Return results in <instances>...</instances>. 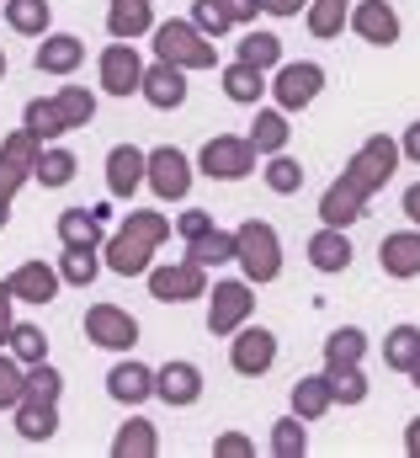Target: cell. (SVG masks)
Returning <instances> with one entry per match:
<instances>
[{
  "mask_svg": "<svg viewBox=\"0 0 420 458\" xmlns=\"http://www.w3.org/2000/svg\"><path fill=\"white\" fill-rule=\"evenodd\" d=\"M389 165H394V149H389V144H373V149L357 160V176L324 198V219H330V225H346V219H357V198H362L373 182H383V176H389Z\"/></svg>",
  "mask_w": 420,
  "mask_h": 458,
  "instance_id": "obj_1",
  "label": "cell"
},
{
  "mask_svg": "<svg viewBox=\"0 0 420 458\" xmlns=\"http://www.w3.org/2000/svg\"><path fill=\"white\" fill-rule=\"evenodd\" d=\"M234 250L245 256V267H250V277H277V240H272V229L266 225H250L239 240H234Z\"/></svg>",
  "mask_w": 420,
  "mask_h": 458,
  "instance_id": "obj_2",
  "label": "cell"
},
{
  "mask_svg": "<svg viewBox=\"0 0 420 458\" xmlns=\"http://www.w3.org/2000/svg\"><path fill=\"white\" fill-rule=\"evenodd\" d=\"M155 234H160V219H139V225L112 245V267H117V272H139V267H144V250H149Z\"/></svg>",
  "mask_w": 420,
  "mask_h": 458,
  "instance_id": "obj_3",
  "label": "cell"
},
{
  "mask_svg": "<svg viewBox=\"0 0 420 458\" xmlns=\"http://www.w3.org/2000/svg\"><path fill=\"white\" fill-rule=\"evenodd\" d=\"M319 81H324V75H319L315 64H288V70H282V81H277L282 107H304V102H315Z\"/></svg>",
  "mask_w": 420,
  "mask_h": 458,
  "instance_id": "obj_4",
  "label": "cell"
},
{
  "mask_svg": "<svg viewBox=\"0 0 420 458\" xmlns=\"http://www.w3.org/2000/svg\"><path fill=\"white\" fill-rule=\"evenodd\" d=\"M203 165H208V176H245V171H250V144L218 139V144H208Z\"/></svg>",
  "mask_w": 420,
  "mask_h": 458,
  "instance_id": "obj_5",
  "label": "cell"
},
{
  "mask_svg": "<svg viewBox=\"0 0 420 458\" xmlns=\"http://www.w3.org/2000/svg\"><path fill=\"white\" fill-rule=\"evenodd\" d=\"M160 54H165V59H181V64H208L213 59V48L197 43L187 27H160Z\"/></svg>",
  "mask_w": 420,
  "mask_h": 458,
  "instance_id": "obj_6",
  "label": "cell"
},
{
  "mask_svg": "<svg viewBox=\"0 0 420 458\" xmlns=\"http://www.w3.org/2000/svg\"><path fill=\"white\" fill-rule=\"evenodd\" d=\"M272 357H277V346L266 331H245L239 346H234V368L239 373H261V368H272Z\"/></svg>",
  "mask_w": 420,
  "mask_h": 458,
  "instance_id": "obj_7",
  "label": "cell"
},
{
  "mask_svg": "<svg viewBox=\"0 0 420 458\" xmlns=\"http://www.w3.org/2000/svg\"><path fill=\"white\" fill-rule=\"evenodd\" d=\"M357 27H362V38H373V43H394V38H399V21H394V11H389L383 0H367V5L357 11Z\"/></svg>",
  "mask_w": 420,
  "mask_h": 458,
  "instance_id": "obj_8",
  "label": "cell"
},
{
  "mask_svg": "<svg viewBox=\"0 0 420 458\" xmlns=\"http://www.w3.org/2000/svg\"><path fill=\"white\" fill-rule=\"evenodd\" d=\"M149 165H155V187H160L165 198H181V192H187V160H181L176 149H160Z\"/></svg>",
  "mask_w": 420,
  "mask_h": 458,
  "instance_id": "obj_9",
  "label": "cell"
},
{
  "mask_svg": "<svg viewBox=\"0 0 420 458\" xmlns=\"http://www.w3.org/2000/svg\"><path fill=\"white\" fill-rule=\"evenodd\" d=\"M383 267H389L394 277H410V272H420V240H416V234L389 240V245H383Z\"/></svg>",
  "mask_w": 420,
  "mask_h": 458,
  "instance_id": "obj_10",
  "label": "cell"
},
{
  "mask_svg": "<svg viewBox=\"0 0 420 458\" xmlns=\"http://www.w3.org/2000/svg\"><path fill=\"white\" fill-rule=\"evenodd\" d=\"M106 86H112L117 97H128V91L139 86V59H133L128 48H112V54H106Z\"/></svg>",
  "mask_w": 420,
  "mask_h": 458,
  "instance_id": "obj_11",
  "label": "cell"
},
{
  "mask_svg": "<svg viewBox=\"0 0 420 458\" xmlns=\"http://www.w3.org/2000/svg\"><path fill=\"white\" fill-rule=\"evenodd\" d=\"M213 299H218V304H213V331H229V326H234V320H239V315L250 310V299H245V288H239V283L218 288Z\"/></svg>",
  "mask_w": 420,
  "mask_h": 458,
  "instance_id": "obj_12",
  "label": "cell"
},
{
  "mask_svg": "<svg viewBox=\"0 0 420 458\" xmlns=\"http://www.w3.org/2000/svg\"><path fill=\"white\" fill-rule=\"evenodd\" d=\"M160 394H165V400H176V405L197 400V368H187V362L165 368V373H160Z\"/></svg>",
  "mask_w": 420,
  "mask_h": 458,
  "instance_id": "obj_13",
  "label": "cell"
},
{
  "mask_svg": "<svg viewBox=\"0 0 420 458\" xmlns=\"http://www.w3.org/2000/svg\"><path fill=\"white\" fill-rule=\"evenodd\" d=\"M91 331H97V342L102 346H133V320H122V315H112V310H97L91 315Z\"/></svg>",
  "mask_w": 420,
  "mask_h": 458,
  "instance_id": "obj_14",
  "label": "cell"
},
{
  "mask_svg": "<svg viewBox=\"0 0 420 458\" xmlns=\"http://www.w3.org/2000/svg\"><path fill=\"white\" fill-rule=\"evenodd\" d=\"M181 97H187V86H181V75H176L171 64L149 75V102H155V107H181Z\"/></svg>",
  "mask_w": 420,
  "mask_h": 458,
  "instance_id": "obj_15",
  "label": "cell"
},
{
  "mask_svg": "<svg viewBox=\"0 0 420 458\" xmlns=\"http://www.w3.org/2000/svg\"><path fill=\"white\" fill-rule=\"evenodd\" d=\"M309 256H315V267H324V272H340L351 261V245L340 234H319L315 245H309Z\"/></svg>",
  "mask_w": 420,
  "mask_h": 458,
  "instance_id": "obj_16",
  "label": "cell"
},
{
  "mask_svg": "<svg viewBox=\"0 0 420 458\" xmlns=\"http://www.w3.org/2000/svg\"><path fill=\"white\" fill-rule=\"evenodd\" d=\"M416 357H420V331L416 326H399V331L389 336V362H394V368H410Z\"/></svg>",
  "mask_w": 420,
  "mask_h": 458,
  "instance_id": "obj_17",
  "label": "cell"
},
{
  "mask_svg": "<svg viewBox=\"0 0 420 458\" xmlns=\"http://www.w3.org/2000/svg\"><path fill=\"white\" fill-rule=\"evenodd\" d=\"M112 394H117V400H139V394H149V373L133 368V362L117 368V373H112Z\"/></svg>",
  "mask_w": 420,
  "mask_h": 458,
  "instance_id": "obj_18",
  "label": "cell"
},
{
  "mask_svg": "<svg viewBox=\"0 0 420 458\" xmlns=\"http://www.w3.org/2000/svg\"><path fill=\"white\" fill-rule=\"evenodd\" d=\"M256 91H261V70L256 64H234L229 70V97L234 102H256Z\"/></svg>",
  "mask_w": 420,
  "mask_h": 458,
  "instance_id": "obj_19",
  "label": "cell"
},
{
  "mask_svg": "<svg viewBox=\"0 0 420 458\" xmlns=\"http://www.w3.org/2000/svg\"><path fill=\"white\" fill-rule=\"evenodd\" d=\"M139 165H144V160H139L133 149H117V155H112V192H128V187L139 182Z\"/></svg>",
  "mask_w": 420,
  "mask_h": 458,
  "instance_id": "obj_20",
  "label": "cell"
},
{
  "mask_svg": "<svg viewBox=\"0 0 420 458\" xmlns=\"http://www.w3.org/2000/svg\"><path fill=\"white\" fill-rule=\"evenodd\" d=\"M155 293L160 299H187V293H197V272H160Z\"/></svg>",
  "mask_w": 420,
  "mask_h": 458,
  "instance_id": "obj_21",
  "label": "cell"
},
{
  "mask_svg": "<svg viewBox=\"0 0 420 458\" xmlns=\"http://www.w3.org/2000/svg\"><path fill=\"white\" fill-rule=\"evenodd\" d=\"M144 21H149V16H144V0H122V5L112 11V32H117V38H122V32H139Z\"/></svg>",
  "mask_w": 420,
  "mask_h": 458,
  "instance_id": "obj_22",
  "label": "cell"
},
{
  "mask_svg": "<svg viewBox=\"0 0 420 458\" xmlns=\"http://www.w3.org/2000/svg\"><path fill=\"white\" fill-rule=\"evenodd\" d=\"M75 59H80L75 38H54V48H48V54H38V64H48V70H70Z\"/></svg>",
  "mask_w": 420,
  "mask_h": 458,
  "instance_id": "obj_23",
  "label": "cell"
},
{
  "mask_svg": "<svg viewBox=\"0 0 420 458\" xmlns=\"http://www.w3.org/2000/svg\"><path fill=\"white\" fill-rule=\"evenodd\" d=\"M277 59V38H266V32H256V38H245V64H272Z\"/></svg>",
  "mask_w": 420,
  "mask_h": 458,
  "instance_id": "obj_24",
  "label": "cell"
},
{
  "mask_svg": "<svg viewBox=\"0 0 420 458\" xmlns=\"http://www.w3.org/2000/svg\"><path fill=\"white\" fill-rule=\"evenodd\" d=\"M340 16H346V0H319V11H315V32H319V38H330V32L340 27Z\"/></svg>",
  "mask_w": 420,
  "mask_h": 458,
  "instance_id": "obj_25",
  "label": "cell"
},
{
  "mask_svg": "<svg viewBox=\"0 0 420 458\" xmlns=\"http://www.w3.org/2000/svg\"><path fill=\"white\" fill-rule=\"evenodd\" d=\"M324 400H330L324 378H309V384L298 389V411H304V416H319V411H324Z\"/></svg>",
  "mask_w": 420,
  "mask_h": 458,
  "instance_id": "obj_26",
  "label": "cell"
},
{
  "mask_svg": "<svg viewBox=\"0 0 420 458\" xmlns=\"http://www.w3.org/2000/svg\"><path fill=\"white\" fill-rule=\"evenodd\" d=\"M229 250H234V240H223V234H197V250H192V256H197V261H223Z\"/></svg>",
  "mask_w": 420,
  "mask_h": 458,
  "instance_id": "obj_27",
  "label": "cell"
},
{
  "mask_svg": "<svg viewBox=\"0 0 420 458\" xmlns=\"http://www.w3.org/2000/svg\"><path fill=\"white\" fill-rule=\"evenodd\" d=\"M357 352H362V336H357V331H335V336H330V357H335V362H351Z\"/></svg>",
  "mask_w": 420,
  "mask_h": 458,
  "instance_id": "obj_28",
  "label": "cell"
},
{
  "mask_svg": "<svg viewBox=\"0 0 420 458\" xmlns=\"http://www.w3.org/2000/svg\"><path fill=\"white\" fill-rule=\"evenodd\" d=\"M282 133H288V128H282V117H261V123H256V144H261V149H277V144H282Z\"/></svg>",
  "mask_w": 420,
  "mask_h": 458,
  "instance_id": "obj_29",
  "label": "cell"
},
{
  "mask_svg": "<svg viewBox=\"0 0 420 458\" xmlns=\"http://www.w3.org/2000/svg\"><path fill=\"white\" fill-rule=\"evenodd\" d=\"M298 182H304V171H298L293 160H277V165H272V187H277V192H293Z\"/></svg>",
  "mask_w": 420,
  "mask_h": 458,
  "instance_id": "obj_30",
  "label": "cell"
},
{
  "mask_svg": "<svg viewBox=\"0 0 420 458\" xmlns=\"http://www.w3.org/2000/svg\"><path fill=\"white\" fill-rule=\"evenodd\" d=\"M277 454H304V427L298 421H282L277 427Z\"/></svg>",
  "mask_w": 420,
  "mask_h": 458,
  "instance_id": "obj_31",
  "label": "cell"
},
{
  "mask_svg": "<svg viewBox=\"0 0 420 458\" xmlns=\"http://www.w3.org/2000/svg\"><path fill=\"white\" fill-rule=\"evenodd\" d=\"M70 171H75V160H70V155H48V160H43V182H54V187H59V182H70Z\"/></svg>",
  "mask_w": 420,
  "mask_h": 458,
  "instance_id": "obj_32",
  "label": "cell"
},
{
  "mask_svg": "<svg viewBox=\"0 0 420 458\" xmlns=\"http://www.w3.org/2000/svg\"><path fill=\"white\" fill-rule=\"evenodd\" d=\"M117 454H149V432H144V421H133V432H122Z\"/></svg>",
  "mask_w": 420,
  "mask_h": 458,
  "instance_id": "obj_33",
  "label": "cell"
},
{
  "mask_svg": "<svg viewBox=\"0 0 420 458\" xmlns=\"http://www.w3.org/2000/svg\"><path fill=\"white\" fill-rule=\"evenodd\" d=\"M335 394H340V400H362V378H357V373H340V378H335Z\"/></svg>",
  "mask_w": 420,
  "mask_h": 458,
  "instance_id": "obj_34",
  "label": "cell"
},
{
  "mask_svg": "<svg viewBox=\"0 0 420 458\" xmlns=\"http://www.w3.org/2000/svg\"><path fill=\"white\" fill-rule=\"evenodd\" d=\"M16 21H21V27H38V0H21V5H16Z\"/></svg>",
  "mask_w": 420,
  "mask_h": 458,
  "instance_id": "obj_35",
  "label": "cell"
},
{
  "mask_svg": "<svg viewBox=\"0 0 420 458\" xmlns=\"http://www.w3.org/2000/svg\"><path fill=\"white\" fill-rule=\"evenodd\" d=\"M181 229L197 240V234H208V219H203V214H187V219H181Z\"/></svg>",
  "mask_w": 420,
  "mask_h": 458,
  "instance_id": "obj_36",
  "label": "cell"
},
{
  "mask_svg": "<svg viewBox=\"0 0 420 458\" xmlns=\"http://www.w3.org/2000/svg\"><path fill=\"white\" fill-rule=\"evenodd\" d=\"M70 277L86 283V277H91V256H75V261H70Z\"/></svg>",
  "mask_w": 420,
  "mask_h": 458,
  "instance_id": "obj_37",
  "label": "cell"
},
{
  "mask_svg": "<svg viewBox=\"0 0 420 458\" xmlns=\"http://www.w3.org/2000/svg\"><path fill=\"white\" fill-rule=\"evenodd\" d=\"M405 208H410V219L420 225V187H410V192H405Z\"/></svg>",
  "mask_w": 420,
  "mask_h": 458,
  "instance_id": "obj_38",
  "label": "cell"
},
{
  "mask_svg": "<svg viewBox=\"0 0 420 458\" xmlns=\"http://www.w3.org/2000/svg\"><path fill=\"white\" fill-rule=\"evenodd\" d=\"M11 394H16V384H11V373L0 368V400H11Z\"/></svg>",
  "mask_w": 420,
  "mask_h": 458,
  "instance_id": "obj_39",
  "label": "cell"
},
{
  "mask_svg": "<svg viewBox=\"0 0 420 458\" xmlns=\"http://www.w3.org/2000/svg\"><path fill=\"white\" fill-rule=\"evenodd\" d=\"M261 5H272V11H298V0H261Z\"/></svg>",
  "mask_w": 420,
  "mask_h": 458,
  "instance_id": "obj_40",
  "label": "cell"
},
{
  "mask_svg": "<svg viewBox=\"0 0 420 458\" xmlns=\"http://www.w3.org/2000/svg\"><path fill=\"white\" fill-rule=\"evenodd\" d=\"M405 149H410V155H416V160H420V123H416V128H410V144H405Z\"/></svg>",
  "mask_w": 420,
  "mask_h": 458,
  "instance_id": "obj_41",
  "label": "cell"
},
{
  "mask_svg": "<svg viewBox=\"0 0 420 458\" xmlns=\"http://www.w3.org/2000/svg\"><path fill=\"white\" fill-rule=\"evenodd\" d=\"M410 454H420V421H410Z\"/></svg>",
  "mask_w": 420,
  "mask_h": 458,
  "instance_id": "obj_42",
  "label": "cell"
},
{
  "mask_svg": "<svg viewBox=\"0 0 420 458\" xmlns=\"http://www.w3.org/2000/svg\"><path fill=\"white\" fill-rule=\"evenodd\" d=\"M410 373H416V384H420V357H416V362H410Z\"/></svg>",
  "mask_w": 420,
  "mask_h": 458,
  "instance_id": "obj_43",
  "label": "cell"
}]
</instances>
